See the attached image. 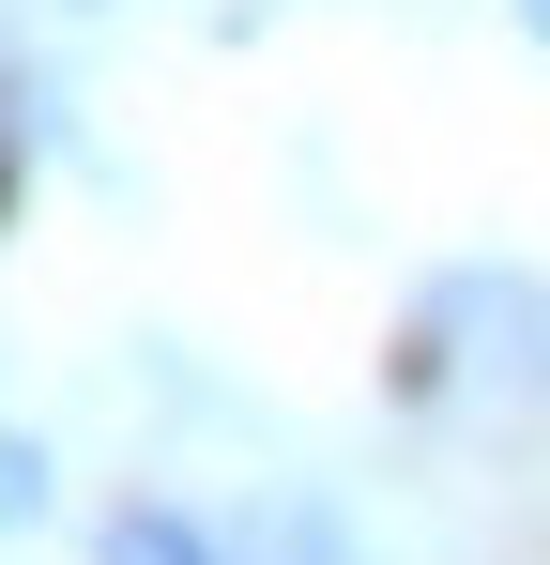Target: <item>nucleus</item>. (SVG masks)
Listing matches in <instances>:
<instances>
[{
    "label": "nucleus",
    "mask_w": 550,
    "mask_h": 565,
    "mask_svg": "<svg viewBox=\"0 0 550 565\" xmlns=\"http://www.w3.org/2000/svg\"><path fill=\"white\" fill-rule=\"evenodd\" d=\"M413 382L444 413H550V290L536 276H444Z\"/></svg>",
    "instance_id": "f257e3e1"
},
{
    "label": "nucleus",
    "mask_w": 550,
    "mask_h": 565,
    "mask_svg": "<svg viewBox=\"0 0 550 565\" xmlns=\"http://www.w3.org/2000/svg\"><path fill=\"white\" fill-rule=\"evenodd\" d=\"M92 565H214V535H199L183 504H123V520H107V551H92Z\"/></svg>",
    "instance_id": "f03ea898"
},
{
    "label": "nucleus",
    "mask_w": 550,
    "mask_h": 565,
    "mask_svg": "<svg viewBox=\"0 0 550 565\" xmlns=\"http://www.w3.org/2000/svg\"><path fill=\"white\" fill-rule=\"evenodd\" d=\"M15 520H46V459H31V444L0 428V535H15Z\"/></svg>",
    "instance_id": "7ed1b4c3"
},
{
    "label": "nucleus",
    "mask_w": 550,
    "mask_h": 565,
    "mask_svg": "<svg viewBox=\"0 0 550 565\" xmlns=\"http://www.w3.org/2000/svg\"><path fill=\"white\" fill-rule=\"evenodd\" d=\"M520 31H536V46H550V0H520Z\"/></svg>",
    "instance_id": "20e7f679"
}]
</instances>
